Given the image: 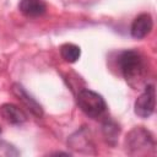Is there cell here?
<instances>
[{"mask_svg": "<svg viewBox=\"0 0 157 157\" xmlns=\"http://www.w3.org/2000/svg\"><path fill=\"white\" fill-rule=\"evenodd\" d=\"M67 144L71 146V148L80 151V152H87L90 153L88 148L92 147V145L90 144V139L87 137V135H83V130L77 131L76 134H74L72 136H70Z\"/></svg>", "mask_w": 157, "mask_h": 157, "instance_id": "cell-9", "label": "cell"}, {"mask_svg": "<svg viewBox=\"0 0 157 157\" xmlns=\"http://www.w3.org/2000/svg\"><path fill=\"white\" fill-rule=\"evenodd\" d=\"M20 156V151L6 141H0V157H16Z\"/></svg>", "mask_w": 157, "mask_h": 157, "instance_id": "cell-12", "label": "cell"}, {"mask_svg": "<svg viewBox=\"0 0 157 157\" xmlns=\"http://www.w3.org/2000/svg\"><path fill=\"white\" fill-rule=\"evenodd\" d=\"M0 132H1V128H0Z\"/></svg>", "mask_w": 157, "mask_h": 157, "instance_id": "cell-13", "label": "cell"}, {"mask_svg": "<svg viewBox=\"0 0 157 157\" xmlns=\"http://www.w3.org/2000/svg\"><path fill=\"white\" fill-rule=\"evenodd\" d=\"M18 10L27 17H38L45 12L47 4L43 0H20Z\"/></svg>", "mask_w": 157, "mask_h": 157, "instance_id": "cell-8", "label": "cell"}, {"mask_svg": "<svg viewBox=\"0 0 157 157\" xmlns=\"http://www.w3.org/2000/svg\"><path fill=\"white\" fill-rule=\"evenodd\" d=\"M156 105V92L153 85H146L145 91L137 97L134 104V112L137 117L146 119L150 118L155 112Z\"/></svg>", "mask_w": 157, "mask_h": 157, "instance_id": "cell-4", "label": "cell"}, {"mask_svg": "<svg viewBox=\"0 0 157 157\" xmlns=\"http://www.w3.org/2000/svg\"><path fill=\"white\" fill-rule=\"evenodd\" d=\"M76 102L78 108L92 119L101 118L107 110V103L104 98L88 88H82L78 91Z\"/></svg>", "mask_w": 157, "mask_h": 157, "instance_id": "cell-3", "label": "cell"}, {"mask_svg": "<svg viewBox=\"0 0 157 157\" xmlns=\"http://www.w3.org/2000/svg\"><path fill=\"white\" fill-rule=\"evenodd\" d=\"M11 91H12V93L17 97V99H18L33 115H36L37 118H40V117L43 115L42 105L26 91V88H25L21 83H18V82L12 83Z\"/></svg>", "mask_w": 157, "mask_h": 157, "instance_id": "cell-5", "label": "cell"}, {"mask_svg": "<svg viewBox=\"0 0 157 157\" xmlns=\"http://www.w3.org/2000/svg\"><path fill=\"white\" fill-rule=\"evenodd\" d=\"M155 146L153 135L144 126H135L126 134L125 150L129 155H148L155 151Z\"/></svg>", "mask_w": 157, "mask_h": 157, "instance_id": "cell-2", "label": "cell"}, {"mask_svg": "<svg viewBox=\"0 0 157 157\" xmlns=\"http://www.w3.org/2000/svg\"><path fill=\"white\" fill-rule=\"evenodd\" d=\"M1 117L12 125H21L27 120L26 113L12 103H5L0 107Z\"/></svg>", "mask_w": 157, "mask_h": 157, "instance_id": "cell-7", "label": "cell"}, {"mask_svg": "<svg viewBox=\"0 0 157 157\" xmlns=\"http://www.w3.org/2000/svg\"><path fill=\"white\" fill-rule=\"evenodd\" d=\"M102 130H103L104 137H105L108 141H110V140L115 141L117 137H118V135H119V131H120L119 126H118L114 121H112V120H105V121L103 123V129H102Z\"/></svg>", "mask_w": 157, "mask_h": 157, "instance_id": "cell-11", "label": "cell"}, {"mask_svg": "<svg viewBox=\"0 0 157 157\" xmlns=\"http://www.w3.org/2000/svg\"><path fill=\"white\" fill-rule=\"evenodd\" d=\"M60 55L66 63H76L81 56V49L72 43H65L60 47Z\"/></svg>", "mask_w": 157, "mask_h": 157, "instance_id": "cell-10", "label": "cell"}, {"mask_svg": "<svg viewBox=\"0 0 157 157\" xmlns=\"http://www.w3.org/2000/svg\"><path fill=\"white\" fill-rule=\"evenodd\" d=\"M118 66L125 81L132 87L137 88L147 75V63L142 54L136 50H124L118 56Z\"/></svg>", "mask_w": 157, "mask_h": 157, "instance_id": "cell-1", "label": "cell"}, {"mask_svg": "<svg viewBox=\"0 0 157 157\" xmlns=\"http://www.w3.org/2000/svg\"><path fill=\"white\" fill-rule=\"evenodd\" d=\"M152 27H153L152 16L147 12H144L134 18L130 27V34L135 39H142L152 31Z\"/></svg>", "mask_w": 157, "mask_h": 157, "instance_id": "cell-6", "label": "cell"}]
</instances>
